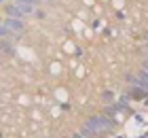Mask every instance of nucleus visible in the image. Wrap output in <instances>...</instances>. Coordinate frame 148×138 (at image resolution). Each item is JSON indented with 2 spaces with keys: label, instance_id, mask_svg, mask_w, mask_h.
Returning a JSON list of instances; mask_svg holds the SVG:
<instances>
[{
  "label": "nucleus",
  "instance_id": "nucleus-1",
  "mask_svg": "<svg viewBox=\"0 0 148 138\" xmlns=\"http://www.w3.org/2000/svg\"><path fill=\"white\" fill-rule=\"evenodd\" d=\"M87 126H89L95 134L99 132H108V130H112V119H108V117H104V115H95V117H91L89 121H87Z\"/></svg>",
  "mask_w": 148,
  "mask_h": 138
},
{
  "label": "nucleus",
  "instance_id": "nucleus-2",
  "mask_svg": "<svg viewBox=\"0 0 148 138\" xmlns=\"http://www.w3.org/2000/svg\"><path fill=\"white\" fill-rule=\"evenodd\" d=\"M4 26L9 28V32H11V34H19V32H23V21H21V19L9 17V19L4 21Z\"/></svg>",
  "mask_w": 148,
  "mask_h": 138
},
{
  "label": "nucleus",
  "instance_id": "nucleus-3",
  "mask_svg": "<svg viewBox=\"0 0 148 138\" xmlns=\"http://www.w3.org/2000/svg\"><path fill=\"white\" fill-rule=\"evenodd\" d=\"M6 13H9V15L11 17H15V19H23L25 15H23V13H21V9H19V6L15 4V2H13V4H9V6H6Z\"/></svg>",
  "mask_w": 148,
  "mask_h": 138
},
{
  "label": "nucleus",
  "instance_id": "nucleus-4",
  "mask_svg": "<svg viewBox=\"0 0 148 138\" xmlns=\"http://www.w3.org/2000/svg\"><path fill=\"white\" fill-rule=\"evenodd\" d=\"M80 134H83V136H85V138H87V136H95V132H93V130H91V128H89V126H85V128H83V130H80Z\"/></svg>",
  "mask_w": 148,
  "mask_h": 138
},
{
  "label": "nucleus",
  "instance_id": "nucleus-5",
  "mask_svg": "<svg viewBox=\"0 0 148 138\" xmlns=\"http://www.w3.org/2000/svg\"><path fill=\"white\" fill-rule=\"evenodd\" d=\"M9 34H11V32H9V28H6L4 24H0V38H4V36H9Z\"/></svg>",
  "mask_w": 148,
  "mask_h": 138
},
{
  "label": "nucleus",
  "instance_id": "nucleus-6",
  "mask_svg": "<svg viewBox=\"0 0 148 138\" xmlns=\"http://www.w3.org/2000/svg\"><path fill=\"white\" fill-rule=\"evenodd\" d=\"M15 2H25V4H36L38 0H15Z\"/></svg>",
  "mask_w": 148,
  "mask_h": 138
},
{
  "label": "nucleus",
  "instance_id": "nucleus-7",
  "mask_svg": "<svg viewBox=\"0 0 148 138\" xmlns=\"http://www.w3.org/2000/svg\"><path fill=\"white\" fill-rule=\"evenodd\" d=\"M142 70H144V72L148 74V58H146V62H144V68H142Z\"/></svg>",
  "mask_w": 148,
  "mask_h": 138
},
{
  "label": "nucleus",
  "instance_id": "nucleus-8",
  "mask_svg": "<svg viewBox=\"0 0 148 138\" xmlns=\"http://www.w3.org/2000/svg\"><path fill=\"white\" fill-rule=\"evenodd\" d=\"M72 138H85V136H83V134H74Z\"/></svg>",
  "mask_w": 148,
  "mask_h": 138
},
{
  "label": "nucleus",
  "instance_id": "nucleus-9",
  "mask_svg": "<svg viewBox=\"0 0 148 138\" xmlns=\"http://www.w3.org/2000/svg\"><path fill=\"white\" fill-rule=\"evenodd\" d=\"M0 2H2V0H0Z\"/></svg>",
  "mask_w": 148,
  "mask_h": 138
},
{
  "label": "nucleus",
  "instance_id": "nucleus-10",
  "mask_svg": "<svg viewBox=\"0 0 148 138\" xmlns=\"http://www.w3.org/2000/svg\"><path fill=\"white\" fill-rule=\"evenodd\" d=\"M146 43H148V40H146Z\"/></svg>",
  "mask_w": 148,
  "mask_h": 138
}]
</instances>
